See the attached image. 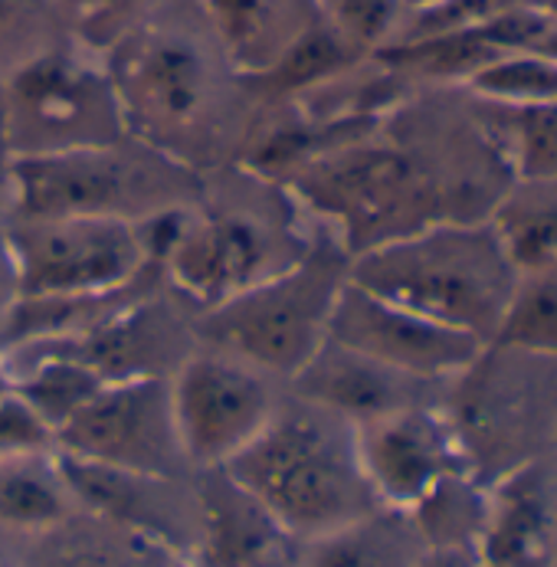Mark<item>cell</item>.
I'll return each mask as SVG.
<instances>
[{"label": "cell", "mask_w": 557, "mask_h": 567, "mask_svg": "<svg viewBox=\"0 0 557 567\" xmlns=\"http://www.w3.org/2000/svg\"><path fill=\"white\" fill-rule=\"evenodd\" d=\"M416 567H476V551L460 545H436L423 551Z\"/></svg>", "instance_id": "obj_28"}, {"label": "cell", "mask_w": 557, "mask_h": 567, "mask_svg": "<svg viewBox=\"0 0 557 567\" xmlns=\"http://www.w3.org/2000/svg\"><path fill=\"white\" fill-rule=\"evenodd\" d=\"M17 567H190L161 542L76 508L53 528L23 538Z\"/></svg>", "instance_id": "obj_18"}, {"label": "cell", "mask_w": 557, "mask_h": 567, "mask_svg": "<svg viewBox=\"0 0 557 567\" xmlns=\"http://www.w3.org/2000/svg\"><path fill=\"white\" fill-rule=\"evenodd\" d=\"M200 538L190 567H262L289 542L224 470L197 473Z\"/></svg>", "instance_id": "obj_17"}, {"label": "cell", "mask_w": 557, "mask_h": 567, "mask_svg": "<svg viewBox=\"0 0 557 567\" xmlns=\"http://www.w3.org/2000/svg\"><path fill=\"white\" fill-rule=\"evenodd\" d=\"M17 299L105 296L155 266L138 224L112 217H17L3 230Z\"/></svg>", "instance_id": "obj_7"}, {"label": "cell", "mask_w": 557, "mask_h": 567, "mask_svg": "<svg viewBox=\"0 0 557 567\" xmlns=\"http://www.w3.org/2000/svg\"><path fill=\"white\" fill-rule=\"evenodd\" d=\"M204 184L194 167L148 145L118 142L47 155H13L10 197L17 217H112L142 224L187 207Z\"/></svg>", "instance_id": "obj_5"}, {"label": "cell", "mask_w": 557, "mask_h": 567, "mask_svg": "<svg viewBox=\"0 0 557 567\" xmlns=\"http://www.w3.org/2000/svg\"><path fill=\"white\" fill-rule=\"evenodd\" d=\"M430 381H416L388 364H378L331 338L289 378V394L338 413L348 423H368L400 406L423 404L420 394Z\"/></svg>", "instance_id": "obj_15"}, {"label": "cell", "mask_w": 557, "mask_h": 567, "mask_svg": "<svg viewBox=\"0 0 557 567\" xmlns=\"http://www.w3.org/2000/svg\"><path fill=\"white\" fill-rule=\"evenodd\" d=\"M190 331L194 328H187V322L171 306L152 302V296L145 292L142 299L109 316L105 322L92 324L82 334L37 344H50L76 358L105 384H115L135 378H171L180 368V361L194 351Z\"/></svg>", "instance_id": "obj_14"}, {"label": "cell", "mask_w": 557, "mask_h": 567, "mask_svg": "<svg viewBox=\"0 0 557 567\" xmlns=\"http://www.w3.org/2000/svg\"><path fill=\"white\" fill-rule=\"evenodd\" d=\"M210 30L239 76H266L319 20V0H200Z\"/></svg>", "instance_id": "obj_19"}, {"label": "cell", "mask_w": 557, "mask_h": 567, "mask_svg": "<svg viewBox=\"0 0 557 567\" xmlns=\"http://www.w3.org/2000/svg\"><path fill=\"white\" fill-rule=\"evenodd\" d=\"M433 3H440V0H403V7H406V10H416V7H433Z\"/></svg>", "instance_id": "obj_34"}, {"label": "cell", "mask_w": 557, "mask_h": 567, "mask_svg": "<svg viewBox=\"0 0 557 567\" xmlns=\"http://www.w3.org/2000/svg\"><path fill=\"white\" fill-rule=\"evenodd\" d=\"M348 279L433 322L466 331L488 348L515 292L518 269L482 217L436 220L371 246L351 256Z\"/></svg>", "instance_id": "obj_2"}, {"label": "cell", "mask_w": 557, "mask_h": 567, "mask_svg": "<svg viewBox=\"0 0 557 567\" xmlns=\"http://www.w3.org/2000/svg\"><path fill=\"white\" fill-rule=\"evenodd\" d=\"M122 132L125 122L105 70L70 53H40L13 73L7 135L17 155L109 145Z\"/></svg>", "instance_id": "obj_8"}, {"label": "cell", "mask_w": 557, "mask_h": 567, "mask_svg": "<svg viewBox=\"0 0 557 567\" xmlns=\"http://www.w3.org/2000/svg\"><path fill=\"white\" fill-rule=\"evenodd\" d=\"M348 269V249L328 230H319L309 252L289 269L207 309L197 338L269 378L289 381L324 344Z\"/></svg>", "instance_id": "obj_6"}, {"label": "cell", "mask_w": 557, "mask_h": 567, "mask_svg": "<svg viewBox=\"0 0 557 567\" xmlns=\"http://www.w3.org/2000/svg\"><path fill=\"white\" fill-rule=\"evenodd\" d=\"M555 548L557 505L548 473L522 466L485 495L476 558L492 567H548Z\"/></svg>", "instance_id": "obj_16"}, {"label": "cell", "mask_w": 557, "mask_h": 567, "mask_svg": "<svg viewBox=\"0 0 557 567\" xmlns=\"http://www.w3.org/2000/svg\"><path fill=\"white\" fill-rule=\"evenodd\" d=\"M276 378L217 348H194L171 374V410L194 473L220 470L249 446L279 406Z\"/></svg>", "instance_id": "obj_9"}, {"label": "cell", "mask_w": 557, "mask_h": 567, "mask_svg": "<svg viewBox=\"0 0 557 567\" xmlns=\"http://www.w3.org/2000/svg\"><path fill=\"white\" fill-rule=\"evenodd\" d=\"M125 128L148 148L200 174L224 148L227 89L210 47L167 23L132 30L105 66Z\"/></svg>", "instance_id": "obj_4"}, {"label": "cell", "mask_w": 557, "mask_h": 567, "mask_svg": "<svg viewBox=\"0 0 557 567\" xmlns=\"http://www.w3.org/2000/svg\"><path fill=\"white\" fill-rule=\"evenodd\" d=\"M262 567H296V565H292V561H286V558H282V551H279V555H276L272 561H266Z\"/></svg>", "instance_id": "obj_35"}, {"label": "cell", "mask_w": 557, "mask_h": 567, "mask_svg": "<svg viewBox=\"0 0 557 567\" xmlns=\"http://www.w3.org/2000/svg\"><path fill=\"white\" fill-rule=\"evenodd\" d=\"M538 50H545V53H551L557 60V20L548 23V30H545V37L538 40Z\"/></svg>", "instance_id": "obj_32"}, {"label": "cell", "mask_w": 557, "mask_h": 567, "mask_svg": "<svg viewBox=\"0 0 557 567\" xmlns=\"http://www.w3.org/2000/svg\"><path fill=\"white\" fill-rule=\"evenodd\" d=\"M463 85L495 109L551 105L557 102V60L538 47L508 50L482 63Z\"/></svg>", "instance_id": "obj_24"}, {"label": "cell", "mask_w": 557, "mask_h": 567, "mask_svg": "<svg viewBox=\"0 0 557 567\" xmlns=\"http://www.w3.org/2000/svg\"><path fill=\"white\" fill-rule=\"evenodd\" d=\"M525 7H532L535 13H541L548 20H557V0H525Z\"/></svg>", "instance_id": "obj_33"}, {"label": "cell", "mask_w": 557, "mask_h": 567, "mask_svg": "<svg viewBox=\"0 0 557 567\" xmlns=\"http://www.w3.org/2000/svg\"><path fill=\"white\" fill-rule=\"evenodd\" d=\"M56 453L148 476H197L177 436L171 378L105 384L56 430Z\"/></svg>", "instance_id": "obj_10"}, {"label": "cell", "mask_w": 557, "mask_h": 567, "mask_svg": "<svg viewBox=\"0 0 557 567\" xmlns=\"http://www.w3.org/2000/svg\"><path fill=\"white\" fill-rule=\"evenodd\" d=\"M321 17L361 53H378L400 30L403 0H319Z\"/></svg>", "instance_id": "obj_26"}, {"label": "cell", "mask_w": 557, "mask_h": 567, "mask_svg": "<svg viewBox=\"0 0 557 567\" xmlns=\"http://www.w3.org/2000/svg\"><path fill=\"white\" fill-rule=\"evenodd\" d=\"M17 299V279H13V266H10V252H7V240L0 234V319L3 312L13 306Z\"/></svg>", "instance_id": "obj_29"}, {"label": "cell", "mask_w": 557, "mask_h": 567, "mask_svg": "<svg viewBox=\"0 0 557 567\" xmlns=\"http://www.w3.org/2000/svg\"><path fill=\"white\" fill-rule=\"evenodd\" d=\"M328 338L430 384L466 374L485 351V344L473 334L381 299L351 279L344 282L331 309Z\"/></svg>", "instance_id": "obj_11"}, {"label": "cell", "mask_w": 557, "mask_h": 567, "mask_svg": "<svg viewBox=\"0 0 557 567\" xmlns=\"http://www.w3.org/2000/svg\"><path fill=\"white\" fill-rule=\"evenodd\" d=\"M56 450V430L13 388L0 394V460Z\"/></svg>", "instance_id": "obj_27"}, {"label": "cell", "mask_w": 557, "mask_h": 567, "mask_svg": "<svg viewBox=\"0 0 557 567\" xmlns=\"http://www.w3.org/2000/svg\"><path fill=\"white\" fill-rule=\"evenodd\" d=\"M60 463L80 508L155 538L190 565L200 538V498L194 476L174 480L128 473L70 460L63 453Z\"/></svg>", "instance_id": "obj_13"}, {"label": "cell", "mask_w": 557, "mask_h": 567, "mask_svg": "<svg viewBox=\"0 0 557 567\" xmlns=\"http://www.w3.org/2000/svg\"><path fill=\"white\" fill-rule=\"evenodd\" d=\"M60 453H23L0 460V532L30 538L76 512Z\"/></svg>", "instance_id": "obj_21"}, {"label": "cell", "mask_w": 557, "mask_h": 567, "mask_svg": "<svg viewBox=\"0 0 557 567\" xmlns=\"http://www.w3.org/2000/svg\"><path fill=\"white\" fill-rule=\"evenodd\" d=\"M515 269L557 259V177H512L485 217Z\"/></svg>", "instance_id": "obj_22"}, {"label": "cell", "mask_w": 557, "mask_h": 567, "mask_svg": "<svg viewBox=\"0 0 557 567\" xmlns=\"http://www.w3.org/2000/svg\"><path fill=\"white\" fill-rule=\"evenodd\" d=\"M426 538L410 512L374 508L296 545V567H416Z\"/></svg>", "instance_id": "obj_20"}, {"label": "cell", "mask_w": 557, "mask_h": 567, "mask_svg": "<svg viewBox=\"0 0 557 567\" xmlns=\"http://www.w3.org/2000/svg\"><path fill=\"white\" fill-rule=\"evenodd\" d=\"M246 184L220 197L187 204L161 252V269L200 309H214L262 279L289 269L316 244V230L296 220L292 194L276 190L272 177L243 174Z\"/></svg>", "instance_id": "obj_3"}, {"label": "cell", "mask_w": 557, "mask_h": 567, "mask_svg": "<svg viewBox=\"0 0 557 567\" xmlns=\"http://www.w3.org/2000/svg\"><path fill=\"white\" fill-rule=\"evenodd\" d=\"M10 538H13V535L0 532V567H17V558H20V551H13Z\"/></svg>", "instance_id": "obj_31"}, {"label": "cell", "mask_w": 557, "mask_h": 567, "mask_svg": "<svg viewBox=\"0 0 557 567\" xmlns=\"http://www.w3.org/2000/svg\"><path fill=\"white\" fill-rule=\"evenodd\" d=\"M488 348L557 358V259L518 272L515 292Z\"/></svg>", "instance_id": "obj_23"}, {"label": "cell", "mask_w": 557, "mask_h": 567, "mask_svg": "<svg viewBox=\"0 0 557 567\" xmlns=\"http://www.w3.org/2000/svg\"><path fill=\"white\" fill-rule=\"evenodd\" d=\"M358 460L384 508L413 512L433 488L463 476L456 426L426 404L400 406L354 426Z\"/></svg>", "instance_id": "obj_12"}, {"label": "cell", "mask_w": 557, "mask_h": 567, "mask_svg": "<svg viewBox=\"0 0 557 567\" xmlns=\"http://www.w3.org/2000/svg\"><path fill=\"white\" fill-rule=\"evenodd\" d=\"M27 13V0H0V37L13 33Z\"/></svg>", "instance_id": "obj_30"}, {"label": "cell", "mask_w": 557, "mask_h": 567, "mask_svg": "<svg viewBox=\"0 0 557 567\" xmlns=\"http://www.w3.org/2000/svg\"><path fill=\"white\" fill-rule=\"evenodd\" d=\"M220 470L296 545L381 508L358 460L354 423L292 394Z\"/></svg>", "instance_id": "obj_1"}, {"label": "cell", "mask_w": 557, "mask_h": 567, "mask_svg": "<svg viewBox=\"0 0 557 567\" xmlns=\"http://www.w3.org/2000/svg\"><path fill=\"white\" fill-rule=\"evenodd\" d=\"M0 351H3V338H0Z\"/></svg>", "instance_id": "obj_36"}, {"label": "cell", "mask_w": 557, "mask_h": 567, "mask_svg": "<svg viewBox=\"0 0 557 567\" xmlns=\"http://www.w3.org/2000/svg\"><path fill=\"white\" fill-rule=\"evenodd\" d=\"M495 109V105H492ZM498 158L512 177H557V102L532 109H495Z\"/></svg>", "instance_id": "obj_25"}]
</instances>
